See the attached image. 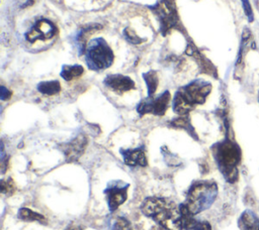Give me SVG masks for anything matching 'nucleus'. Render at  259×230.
<instances>
[{"label": "nucleus", "instance_id": "1", "mask_svg": "<svg viewBox=\"0 0 259 230\" xmlns=\"http://www.w3.org/2000/svg\"><path fill=\"white\" fill-rule=\"evenodd\" d=\"M141 210L166 230H182L180 206L170 200L157 197L147 198Z\"/></svg>", "mask_w": 259, "mask_h": 230}, {"label": "nucleus", "instance_id": "2", "mask_svg": "<svg viewBox=\"0 0 259 230\" xmlns=\"http://www.w3.org/2000/svg\"><path fill=\"white\" fill-rule=\"evenodd\" d=\"M218 195L217 184L212 181H200L194 183L187 193L184 204L180 206L192 216L207 209Z\"/></svg>", "mask_w": 259, "mask_h": 230}, {"label": "nucleus", "instance_id": "3", "mask_svg": "<svg viewBox=\"0 0 259 230\" xmlns=\"http://www.w3.org/2000/svg\"><path fill=\"white\" fill-rule=\"evenodd\" d=\"M208 83L195 81L181 88L173 100V110L179 115H186L195 105L202 104L210 93Z\"/></svg>", "mask_w": 259, "mask_h": 230}, {"label": "nucleus", "instance_id": "4", "mask_svg": "<svg viewBox=\"0 0 259 230\" xmlns=\"http://www.w3.org/2000/svg\"><path fill=\"white\" fill-rule=\"evenodd\" d=\"M213 155L226 180L234 183L238 179L237 165L241 158L240 147L231 140H225L213 147Z\"/></svg>", "mask_w": 259, "mask_h": 230}, {"label": "nucleus", "instance_id": "5", "mask_svg": "<svg viewBox=\"0 0 259 230\" xmlns=\"http://www.w3.org/2000/svg\"><path fill=\"white\" fill-rule=\"evenodd\" d=\"M86 62L91 70H102L111 65L113 53L108 45L101 39L91 42L87 49Z\"/></svg>", "mask_w": 259, "mask_h": 230}, {"label": "nucleus", "instance_id": "6", "mask_svg": "<svg viewBox=\"0 0 259 230\" xmlns=\"http://www.w3.org/2000/svg\"><path fill=\"white\" fill-rule=\"evenodd\" d=\"M153 9L161 21L163 32L169 31L177 25V13L170 0H159Z\"/></svg>", "mask_w": 259, "mask_h": 230}, {"label": "nucleus", "instance_id": "7", "mask_svg": "<svg viewBox=\"0 0 259 230\" xmlns=\"http://www.w3.org/2000/svg\"><path fill=\"white\" fill-rule=\"evenodd\" d=\"M170 99H171L170 93L166 91L155 99L142 101L137 107V110L141 115L146 113H152V114L161 116L166 112L170 103Z\"/></svg>", "mask_w": 259, "mask_h": 230}, {"label": "nucleus", "instance_id": "8", "mask_svg": "<svg viewBox=\"0 0 259 230\" xmlns=\"http://www.w3.org/2000/svg\"><path fill=\"white\" fill-rule=\"evenodd\" d=\"M127 187H128L127 184L123 185L122 183H119V184L114 183V184L109 185L105 189L104 193L106 195L108 207L111 212L116 210L126 200Z\"/></svg>", "mask_w": 259, "mask_h": 230}, {"label": "nucleus", "instance_id": "9", "mask_svg": "<svg viewBox=\"0 0 259 230\" xmlns=\"http://www.w3.org/2000/svg\"><path fill=\"white\" fill-rule=\"evenodd\" d=\"M56 34V27L48 20L37 21L32 28L26 33V38L30 42L35 40H47Z\"/></svg>", "mask_w": 259, "mask_h": 230}, {"label": "nucleus", "instance_id": "10", "mask_svg": "<svg viewBox=\"0 0 259 230\" xmlns=\"http://www.w3.org/2000/svg\"><path fill=\"white\" fill-rule=\"evenodd\" d=\"M87 145V139L84 135H79L69 143L64 145L63 151L67 161H76L84 152Z\"/></svg>", "mask_w": 259, "mask_h": 230}, {"label": "nucleus", "instance_id": "11", "mask_svg": "<svg viewBox=\"0 0 259 230\" xmlns=\"http://www.w3.org/2000/svg\"><path fill=\"white\" fill-rule=\"evenodd\" d=\"M104 84L116 93H123L135 88L134 81L125 76L110 75L104 80Z\"/></svg>", "mask_w": 259, "mask_h": 230}, {"label": "nucleus", "instance_id": "12", "mask_svg": "<svg viewBox=\"0 0 259 230\" xmlns=\"http://www.w3.org/2000/svg\"><path fill=\"white\" fill-rule=\"evenodd\" d=\"M181 211V227L185 230H211V226L206 221H198L191 214L180 207Z\"/></svg>", "mask_w": 259, "mask_h": 230}, {"label": "nucleus", "instance_id": "13", "mask_svg": "<svg viewBox=\"0 0 259 230\" xmlns=\"http://www.w3.org/2000/svg\"><path fill=\"white\" fill-rule=\"evenodd\" d=\"M120 153L123 156V160L127 165L131 166H146L147 165V158L145 152L141 148L136 149H126L120 150Z\"/></svg>", "mask_w": 259, "mask_h": 230}, {"label": "nucleus", "instance_id": "14", "mask_svg": "<svg viewBox=\"0 0 259 230\" xmlns=\"http://www.w3.org/2000/svg\"><path fill=\"white\" fill-rule=\"evenodd\" d=\"M257 226H259V221L251 211H245L239 219V227L242 230H252Z\"/></svg>", "mask_w": 259, "mask_h": 230}, {"label": "nucleus", "instance_id": "15", "mask_svg": "<svg viewBox=\"0 0 259 230\" xmlns=\"http://www.w3.org/2000/svg\"><path fill=\"white\" fill-rule=\"evenodd\" d=\"M18 218L24 221H37L39 223H46V218L28 208H21L18 211Z\"/></svg>", "mask_w": 259, "mask_h": 230}, {"label": "nucleus", "instance_id": "16", "mask_svg": "<svg viewBox=\"0 0 259 230\" xmlns=\"http://www.w3.org/2000/svg\"><path fill=\"white\" fill-rule=\"evenodd\" d=\"M83 74V68L81 66L75 65V66H64L61 76L66 81H71L73 79H76L80 77Z\"/></svg>", "mask_w": 259, "mask_h": 230}, {"label": "nucleus", "instance_id": "17", "mask_svg": "<svg viewBox=\"0 0 259 230\" xmlns=\"http://www.w3.org/2000/svg\"><path fill=\"white\" fill-rule=\"evenodd\" d=\"M37 90L45 94V95H55L60 92L61 85L58 81H49V82H41L37 86Z\"/></svg>", "mask_w": 259, "mask_h": 230}, {"label": "nucleus", "instance_id": "18", "mask_svg": "<svg viewBox=\"0 0 259 230\" xmlns=\"http://www.w3.org/2000/svg\"><path fill=\"white\" fill-rule=\"evenodd\" d=\"M144 79L148 88V95L149 97H151L157 90L158 87V77L156 72L150 71L146 74H144Z\"/></svg>", "mask_w": 259, "mask_h": 230}, {"label": "nucleus", "instance_id": "19", "mask_svg": "<svg viewBox=\"0 0 259 230\" xmlns=\"http://www.w3.org/2000/svg\"><path fill=\"white\" fill-rule=\"evenodd\" d=\"M0 187H1V193L5 194V195H12L16 191L15 184H14L13 180L10 178H8L6 180H2Z\"/></svg>", "mask_w": 259, "mask_h": 230}, {"label": "nucleus", "instance_id": "20", "mask_svg": "<svg viewBox=\"0 0 259 230\" xmlns=\"http://www.w3.org/2000/svg\"><path fill=\"white\" fill-rule=\"evenodd\" d=\"M171 125H173V126H175V127H179V128H184V129H186L189 133L193 134V129H192V127H191V125H190V122H189V120H188L187 118H185V117H180V118H177V119L173 120V121L171 122Z\"/></svg>", "mask_w": 259, "mask_h": 230}, {"label": "nucleus", "instance_id": "21", "mask_svg": "<svg viewBox=\"0 0 259 230\" xmlns=\"http://www.w3.org/2000/svg\"><path fill=\"white\" fill-rule=\"evenodd\" d=\"M112 230H132V227L127 220H125L124 218H118L115 221Z\"/></svg>", "mask_w": 259, "mask_h": 230}, {"label": "nucleus", "instance_id": "22", "mask_svg": "<svg viewBox=\"0 0 259 230\" xmlns=\"http://www.w3.org/2000/svg\"><path fill=\"white\" fill-rule=\"evenodd\" d=\"M124 34H125L126 38H127L131 42H133V43H140V42L142 41V40H140L139 36H138L133 30H131V29H125Z\"/></svg>", "mask_w": 259, "mask_h": 230}, {"label": "nucleus", "instance_id": "23", "mask_svg": "<svg viewBox=\"0 0 259 230\" xmlns=\"http://www.w3.org/2000/svg\"><path fill=\"white\" fill-rule=\"evenodd\" d=\"M243 2V6H244V10H245V13L246 15L249 17V20L252 21L253 20V11H252V8L250 6V3L248 0H242Z\"/></svg>", "mask_w": 259, "mask_h": 230}, {"label": "nucleus", "instance_id": "24", "mask_svg": "<svg viewBox=\"0 0 259 230\" xmlns=\"http://www.w3.org/2000/svg\"><path fill=\"white\" fill-rule=\"evenodd\" d=\"M11 93L5 88V87H1V99L2 100H6L10 97Z\"/></svg>", "mask_w": 259, "mask_h": 230}, {"label": "nucleus", "instance_id": "25", "mask_svg": "<svg viewBox=\"0 0 259 230\" xmlns=\"http://www.w3.org/2000/svg\"><path fill=\"white\" fill-rule=\"evenodd\" d=\"M67 230H82L80 227H70Z\"/></svg>", "mask_w": 259, "mask_h": 230}, {"label": "nucleus", "instance_id": "26", "mask_svg": "<svg viewBox=\"0 0 259 230\" xmlns=\"http://www.w3.org/2000/svg\"><path fill=\"white\" fill-rule=\"evenodd\" d=\"M151 230H166V229L163 228V227H160V228H156V227H155V228H152Z\"/></svg>", "mask_w": 259, "mask_h": 230}, {"label": "nucleus", "instance_id": "27", "mask_svg": "<svg viewBox=\"0 0 259 230\" xmlns=\"http://www.w3.org/2000/svg\"><path fill=\"white\" fill-rule=\"evenodd\" d=\"M252 230H259V226H257V227H255V228H253Z\"/></svg>", "mask_w": 259, "mask_h": 230}]
</instances>
